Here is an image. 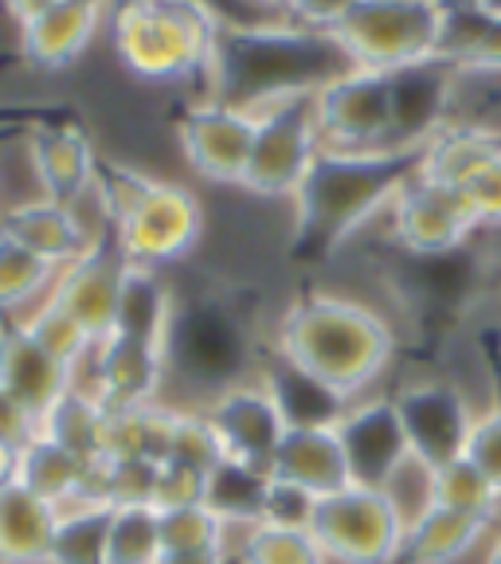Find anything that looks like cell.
Instances as JSON below:
<instances>
[{"label": "cell", "instance_id": "1", "mask_svg": "<svg viewBox=\"0 0 501 564\" xmlns=\"http://www.w3.org/2000/svg\"><path fill=\"white\" fill-rule=\"evenodd\" d=\"M274 352L334 388L337 397L361 400L380 392V380L396 361V329L361 299L306 291L282 310Z\"/></svg>", "mask_w": 501, "mask_h": 564}, {"label": "cell", "instance_id": "2", "mask_svg": "<svg viewBox=\"0 0 501 564\" xmlns=\"http://www.w3.org/2000/svg\"><path fill=\"white\" fill-rule=\"evenodd\" d=\"M349 67V55L334 40V32H314L286 17L259 24H224L208 98L259 115L282 98L317 95Z\"/></svg>", "mask_w": 501, "mask_h": 564}, {"label": "cell", "instance_id": "3", "mask_svg": "<svg viewBox=\"0 0 501 564\" xmlns=\"http://www.w3.org/2000/svg\"><path fill=\"white\" fill-rule=\"evenodd\" d=\"M423 150H322L294 196V259L322 263L372 216H388L400 188L420 173Z\"/></svg>", "mask_w": 501, "mask_h": 564}, {"label": "cell", "instance_id": "4", "mask_svg": "<svg viewBox=\"0 0 501 564\" xmlns=\"http://www.w3.org/2000/svg\"><path fill=\"white\" fill-rule=\"evenodd\" d=\"M224 20L200 0H118L110 40L126 70L150 83L211 79Z\"/></svg>", "mask_w": 501, "mask_h": 564}, {"label": "cell", "instance_id": "5", "mask_svg": "<svg viewBox=\"0 0 501 564\" xmlns=\"http://www.w3.org/2000/svg\"><path fill=\"white\" fill-rule=\"evenodd\" d=\"M443 20L447 17L435 0H361L337 24L334 40L345 47L352 67L392 75L439 55Z\"/></svg>", "mask_w": 501, "mask_h": 564}, {"label": "cell", "instance_id": "6", "mask_svg": "<svg viewBox=\"0 0 501 564\" xmlns=\"http://www.w3.org/2000/svg\"><path fill=\"white\" fill-rule=\"evenodd\" d=\"M309 529L329 564H396L407 521L380 486L352 482L317 498Z\"/></svg>", "mask_w": 501, "mask_h": 564}, {"label": "cell", "instance_id": "7", "mask_svg": "<svg viewBox=\"0 0 501 564\" xmlns=\"http://www.w3.org/2000/svg\"><path fill=\"white\" fill-rule=\"evenodd\" d=\"M322 150H326V141L317 130L314 95L282 98V102L259 110V133L243 188L266 196V200H294Z\"/></svg>", "mask_w": 501, "mask_h": 564}, {"label": "cell", "instance_id": "8", "mask_svg": "<svg viewBox=\"0 0 501 564\" xmlns=\"http://www.w3.org/2000/svg\"><path fill=\"white\" fill-rule=\"evenodd\" d=\"M317 130L326 150H400L396 145V98L388 70L349 67L314 95Z\"/></svg>", "mask_w": 501, "mask_h": 564}, {"label": "cell", "instance_id": "9", "mask_svg": "<svg viewBox=\"0 0 501 564\" xmlns=\"http://www.w3.org/2000/svg\"><path fill=\"white\" fill-rule=\"evenodd\" d=\"M204 208L185 185L157 181L145 188L138 204L115 224V243L133 267H161L181 263V259L200 243Z\"/></svg>", "mask_w": 501, "mask_h": 564}, {"label": "cell", "instance_id": "10", "mask_svg": "<svg viewBox=\"0 0 501 564\" xmlns=\"http://www.w3.org/2000/svg\"><path fill=\"white\" fill-rule=\"evenodd\" d=\"M388 228L400 251L415 259H447L482 231L462 188L439 185L415 173L388 208Z\"/></svg>", "mask_w": 501, "mask_h": 564}, {"label": "cell", "instance_id": "11", "mask_svg": "<svg viewBox=\"0 0 501 564\" xmlns=\"http://www.w3.org/2000/svg\"><path fill=\"white\" fill-rule=\"evenodd\" d=\"M259 115L243 106L220 102V98H200L188 102L176 118V138L181 153L211 185H239L243 188L251 150H255Z\"/></svg>", "mask_w": 501, "mask_h": 564}, {"label": "cell", "instance_id": "12", "mask_svg": "<svg viewBox=\"0 0 501 564\" xmlns=\"http://www.w3.org/2000/svg\"><path fill=\"white\" fill-rule=\"evenodd\" d=\"M200 412L208 415L224 455L239 458V463H251V467L271 470L274 451H279V443L291 432V423L282 415L274 392L266 388L263 372H251V377L224 384Z\"/></svg>", "mask_w": 501, "mask_h": 564}, {"label": "cell", "instance_id": "13", "mask_svg": "<svg viewBox=\"0 0 501 564\" xmlns=\"http://www.w3.org/2000/svg\"><path fill=\"white\" fill-rule=\"evenodd\" d=\"M392 400H396L400 420H404L407 447L427 467H443V463L462 455L475 415L482 412V408L470 404L467 392L455 380L439 377L407 380L392 392Z\"/></svg>", "mask_w": 501, "mask_h": 564}, {"label": "cell", "instance_id": "14", "mask_svg": "<svg viewBox=\"0 0 501 564\" xmlns=\"http://www.w3.org/2000/svg\"><path fill=\"white\" fill-rule=\"evenodd\" d=\"M24 145L40 196L67 204V208H79L95 193L102 158H98L95 141H90V133L83 130V122L75 115L28 130Z\"/></svg>", "mask_w": 501, "mask_h": 564}, {"label": "cell", "instance_id": "15", "mask_svg": "<svg viewBox=\"0 0 501 564\" xmlns=\"http://www.w3.org/2000/svg\"><path fill=\"white\" fill-rule=\"evenodd\" d=\"M90 377H75V384L95 392L106 408H145L161 404V388L168 380V352L157 345L133 341V337H102L83 365Z\"/></svg>", "mask_w": 501, "mask_h": 564}, {"label": "cell", "instance_id": "16", "mask_svg": "<svg viewBox=\"0 0 501 564\" xmlns=\"http://www.w3.org/2000/svg\"><path fill=\"white\" fill-rule=\"evenodd\" d=\"M337 432L349 455L352 482L361 486H384L412 458L392 392H369L361 400H349L345 415L337 420Z\"/></svg>", "mask_w": 501, "mask_h": 564}, {"label": "cell", "instance_id": "17", "mask_svg": "<svg viewBox=\"0 0 501 564\" xmlns=\"http://www.w3.org/2000/svg\"><path fill=\"white\" fill-rule=\"evenodd\" d=\"M130 271V259L122 256V247L115 243V231L83 251L75 263H67L52 282V294L63 310L79 317L83 326L102 341V337L115 334V314L118 299H122V282Z\"/></svg>", "mask_w": 501, "mask_h": 564}, {"label": "cell", "instance_id": "18", "mask_svg": "<svg viewBox=\"0 0 501 564\" xmlns=\"http://www.w3.org/2000/svg\"><path fill=\"white\" fill-rule=\"evenodd\" d=\"M0 388H9L35 420H44L75 388V369L55 361L20 317H9L0 322Z\"/></svg>", "mask_w": 501, "mask_h": 564}, {"label": "cell", "instance_id": "19", "mask_svg": "<svg viewBox=\"0 0 501 564\" xmlns=\"http://www.w3.org/2000/svg\"><path fill=\"white\" fill-rule=\"evenodd\" d=\"M0 236L17 239L20 247H28L32 256L52 263L55 271L75 263L98 239L83 224L79 208H67V204L47 200V196H32V200H20L0 212Z\"/></svg>", "mask_w": 501, "mask_h": 564}, {"label": "cell", "instance_id": "20", "mask_svg": "<svg viewBox=\"0 0 501 564\" xmlns=\"http://www.w3.org/2000/svg\"><path fill=\"white\" fill-rule=\"evenodd\" d=\"M271 478L298 486V490L314 494V498H326V494L352 486V467H349V455H345L337 423L291 427L286 440L279 443V451H274Z\"/></svg>", "mask_w": 501, "mask_h": 564}, {"label": "cell", "instance_id": "21", "mask_svg": "<svg viewBox=\"0 0 501 564\" xmlns=\"http://www.w3.org/2000/svg\"><path fill=\"white\" fill-rule=\"evenodd\" d=\"M106 0H55L32 24L20 28V52L32 67L63 70L79 59L102 24Z\"/></svg>", "mask_w": 501, "mask_h": 564}, {"label": "cell", "instance_id": "22", "mask_svg": "<svg viewBox=\"0 0 501 564\" xmlns=\"http://www.w3.org/2000/svg\"><path fill=\"white\" fill-rule=\"evenodd\" d=\"M493 525L498 521L478 518V513L447 510V506H432L427 513L407 525L404 549H400L396 564H462L486 549Z\"/></svg>", "mask_w": 501, "mask_h": 564}, {"label": "cell", "instance_id": "23", "mask_svg": "<svg viewBox=\"0 0 501 564\" xmlns=\"http://www.w3.org/2000/svg\"><path fill=\"white\" fill-rule=\"evenodd\" d=\"M63 510L28 486L0 490V564H52Z\"/></svg>", "mask_w": 501, "mask_h": 564}, {"label": "cell", "instance_id": "24", "mask_svg": "<svg viewBox=\"0 0 501 564\" xmlns=\"http://www.w3.org/2000/svg\"><path fill=\"white\" fill-rule=\"evenodd\" d=\"M17 482L28 486L32 494L55 502L59 510L90 502V482H95V463L79 458L52 435L35 432L32 440L20 447V470Z\"/></svg>", "mask_w": 501, "mask_h": 564}, {"label": "cell", "instance_id": "25", "mask_svg": "<svg viewBox=\"0 0 501 564\" xmlns=\"http://www.w3.org/2000/svg\"><path fill=\"white\" fill-rule=\"evenodd\" d=\"M176 322V294L165 282V274L153 267H133L126 271L122 299H118L115 334L133 337V341L157 345L168 352V334Z\"/></svg>", "mask_w": 501, "mask_h": 564}, {"label": "cell", "instance_id": "26", "mask_svg": "<svg viewBox=\"0 0 501 564\" xmlns=\"http://www.w3.org/2000/svg\"><path fill=\"white\" fill-rule=\"evenodd\" d=\"M501 150V133L475 122H447L423 141L420 176L450 188H467V181Z\"/></svg>", "mask_w": 501, "mask_h": 564}, {"label": "cell", "instance_id": "27", "mask_svg": "<svg viewBox=\"0 0 501 564\" xmlns=\"http://www.w3.org/2000/svg\"><path fill=\"white\" fill-rule=\"evenodd\" d=\"M266 494H271V470L251 467V463H239V458L228 455L204 478V502L231 529L259 525L266 510Z\"/></svg>", "mask_w": 501, "mask_h": 564}, {"label": "cell", "instance_id": "28", "mask_svg": "<svg viewBox=\"0 0 501 564\" xmlns=\"http://www.w3.org/2000/svg\"><path fill=\"white\" fill-rule=\"evenodd\" d=\"M110 420H115V408H106L95 392L75 384L40 420V432L52 435L55 443H63V447L75 451L87 463H98V458L110 455Z\"/></svg>", "mask_w": 501, "mask_h": 564}, {"label": "cell", "instance_id": "29", "mask_svg": "<svg viewBox=\"0 0 501 564\" xmlns=\"http://www.w3.org/2000/svg\"><path fill=\"white\" fill-rule=\"evenodd\" d=\"M231 564H329L322 541L306 525H274L259 521L247 529H228Z\"/></svg>", "mask_w": 501, "mask_h": 564}, {"label": "cell", "instance_id": "30", "mask_svg": "<svg viewBox=\"0 0 501 564\" xmlns=\"http://www.w3.org/2000/svg\"><path fill=\"white\" fill-rule=\"evenodd\" d=\"M266 388L279 400L282 415L291 427H322V423H337L349 408V400L337 397L334 388H326L322 380H314L309 372H302L298 365L282 361L274 352L271 369H263Z\"/></svg>", "mask_w": 501, "mask_h": 564}, {"label": "cell", "instance_id": "31", "mask_svg": "<svg viewBox=\"0 0 501 564\" xmlns=\"http://www.w3.org/2000/svg\"><path fill=\"white\" fill-rule=\"evenodd\" d=\"M55 274L59 271L52 263L32 256L17 239L0 236V322L24 317L35 302H44L52 294Z\"/></svg>", "mask_w": 501, "mask_h": 564}, {"label": "cell", "instance_id": "32", "mask_svg": "<svg viewBox=\"0 0 501 564\" xmlns=\"http://www.w3.org/2000/svg\"><path fill=\"white\" fill-rule=\"evenodd\" d=\"M439 55L450 59L458 70H493L501 75V17L475 9L455 12L443 20Z\"/></svg>", "mask_w": 501, "mask_h": 564}, {"label": "cell", "instance_id": "33", "mask_svg": "<svg viewBox=\"0 0 501 564\" xmlns=\"http://www.w3.org/2000/svg\"><path fill=\"white\" fill-rule=\"evenodd\" d=\"M20 322H24L28 334H32L35 341L52 352L55 361H63L67 369H75V372L90 361V352H95V345H98V337L90 334V329L83 326L70 310H63L55 299L35 302V306L28 310Z\"/></svg>", "mask_w": 501, "mask_h": 564}, {"label": "cell", "instance_id": "34", "mask_svg": "<svg viewBox=\"0 0 501 564\" xmlns=\"http://www.w3.org/2000/svg\"><path fill=\"white\" fill-rule=\"evenodd\" d=\"M165 553L157 506H115L110 510V538L106 564H157Z\"/></svg>", "mask_w": 501, "mask_h": 564}, {"label": "cell", "instance_id": "35", "mask_svg": "<svg viewBox=\"0 0 501 564\" xmlns=\"http://www.w3.org/2000/svg\"><path fill=\"white\" fill-rule=\"evenodd\" d=\"M110 510L115 506L83 502L63 510L55 533L52 564H106V538H110Z\"/></svg>", "mask_w": 501, "mask_h": 564}, {"label": "cell", "instance_id": "36", "mask_svg": "<svg viewBox=\"0 0 501 564\" xmlns=\"http://www.w3.org/2000/svg\"><path fill=\"white\" fill-rule=\"evenodd\" d=\"M228 529L208 502H185L161 510V541L165 553H224L228 556ZM231 564V561H228Z\"/></svg>", "mask_w": 501, "mask_h": 564}, {"label": "cell", "instance_id": "37", "mask_svg": "<svg viewBox=\"0 0 501 564\" xmlns=\"http://www.w3.org/2000/svg\"><path fill=\"white\" fill-rule=\"evenodd\" d=\"M435 506L501 521V494L493 490V482L467 455H458V458H450V463H443V467H435Z\"/></svg>", "mask_w": 501, "mask_h": 564}, {"label": "cell", "instance_id": "38", "mask_svg": "<svg viewBox=\"0 0 501 564\" xmlns=\"http://www.w3.org/2000/svg\"><path fill=\"white\" fill-rule=\"evenodd\" d=\"M224 458V447L211 432V423L204 412H185L176 415V427H173V447H168V467H185L193 475L208 478V470L216 467Z\"/></svg>", "mask_w": 501, "mask_h": 564}, {"label": "cell", "instance_id": "39", "mask_svg": "<svg viewBox=\"0 0 501 564\" xmlns=\"http://www.w3.org/2000/svg\"><path fill=\"white\" fill-rule=\"evenodd\" d=\"M462 455L482 470L493 482V490L501 494V404H486L482 412L475 415V427H470V440Z\"/></svg>", "mask_w": 501, "mask_h": 564}, {"label": "cell", "instance_id": "40", "mask_svg": "<svg viewBox=\"0 0 501 564\" xmlns=\"http://www.w3.org/2000/svg\"><path fill=\"white\" fill-rule=\"evenodd\" d=\"M467 200L482 228H501V150L467 181Z\"/></svg>", "mask_w": 501, "mask_h": 564}, {"label": "cell", "instance_id": "41", "mask_svg": "<svg viewBox=\"0 0 501 564\" xmlns=\"http://www.w3.org/2000/svg\"><path fill=\"white\" fill-rule=\"evenodd\" d=\"M314 506H317L314 494L271 478V494H266L263 521H274V525H306L309 529V521H314Z\"/></svg>", "mask_w": 501, "mask_h": 564}, {"label": "cell", "instance_id": "42", "mask_svg": "<svg viewBox=\"0 0 501 564\" xmlns=\"http://www.w3.org/2000/svg\"><path fill=\"white\" fill-rule=\"evenodd\" d=\"M75 110L59 102H0V138L9 133H28L35 126L55 122V118H70Z\"/></svg>", "mask_w": 501, "mask_h": 564}, {"label": "cell", "instance_id": "43", "mask_svg": "<svg viewBox=\"0 0 501 564\" xmlns=\"http://www.w3.org/2000/svg\"><path fill=\"white\" fill-rule=\"evenodd\" d=\"M361 0H291L286 4V20L302 28H314V32H337L345 17L357 9Z\"/></svg>", "mask_w": 501, "mask_h": 564}, {"label": "cell", "instance_id": "44", "mask_svg": "<svg viewBox=\"0 0 501 564\" xmlns=\"http://www.w3.org/2000/svg\"><path fill=\"white\" fill-rule=\"evenodd\" d=\"M35 432H40V420H35V415L28 412L17 397H12L9 388H0V440L24 447Z\"/></svg>", "mask_w": 501, "mask_h": 564}, {"label": "cell", "instance_id": "45", "mask_svg": "<svg viewBox=\"0 0 501 564\" xmlns=\"http://www.w3.org/2000/svg\"><path fill=\"white\" fill-rule=\"evenodd\" d=\"M200 4H208L224 24H259V20H279L266 9H259L255 0H200Z\"/></svg>", "mask_w": 501, "mask_h": 564}, {"label": "cell", "instance_id": "46", "mask_svg": "<svg viewBox=\"0 0 501 564\" xmlns=\"http://www.w3.org/2000/svg\"><path fill=\"white\" fill-rule=\"evenodd\" d=\"M4 4V12H9L12 20H17V28H24V24H32L40 12H47L55 4V0H0Z\"/></svg>", "mask_w": 501, "mask_h": 564}, {"label": "cell", "instance_id": "47", "mask_svg": "<svg viewBox=\"0 0 501 564\" xmlns=\"http://www.w3.org/2000/svg\"><path fill=\"white\" fill-rule=\"evenodd\" d=\"M17 470H20V447L9 440H0V490L17 482Z\"/></svg>", "mask_w": 501, "mask_h": 564}, {"label": "cell", "instance_id": "48", "mask_svg": "<svg viewBox=\"0 0 501 564\" xmlns=\"http://www.w3.org/2000/svg\"><path fill=\"white\" fill-rule=\"evenodd\" d=\"M157 564H228L224 553H161Z\"/></svg>", "mask_w": 501, "mask_h": 564}, {"label": "cell", "instance_id": "49", "mask_svg": "<svg viewBox=\"0 0 501 564\" xmlns=\"http://www.w3.org/2000/svg\"><path fill=\"white\" fill-rule=\"evenodd\" d=\"M478 564H501V521L493 525L490 541H486V553H482V561H478Z\"/></svg>", "mask_w": 501, "mask_h": 564}, {"label": "cell", "instance_id": "50", "mask_svg": "<svg viewBox=\"0 0 501 564\" xmlns=\"http://www.w3.org/2000/svg\"><path fill=\"white\" fill-rule=\"evenodd\" d=\"M443 9V17H455V12H475L482 9V0H435Z\"/></svg>", "mask_w": 501, "mask_h": 564}, {"label": "cell", "instance_id": "51", "mask_svg": "<svg viewBox=\"0 0 501 564\" xmlns=\"http://www.w3.org/2000/svg\"><path fill=\"white\" fill-rule=\"evenodd\" d=\"M255 4L271 12V17H286V4H291V0H255Z\"/></svg>", "mask_w": 501, "mask_h": 564}, {"label": "cell", "instance_id": "52", "mask_svg": "<svg viewBox=\"0 0 501 564\" xmlns=\"http://www.w3.org/2000/svg\"><path fill=\"white\" fill-rule=\"evenodd\" d=\"M482 12H490V17H501V0H482Z\"/></svg>", "mask_w": 501, "mask_h": 564}, {"label": "cell", "instance_id": "53", "mask_svg": "<svg viewBox=\"0 0 501 564\" xmlns=\"http://www.w3.org/2000/svg\"><path fill=\"white\" fill-rule=\"evenodd\" d=\"M498 404H501V392H498Z\"/></svg>", "mask_w": 501, "mask_h": 564}]
</instances>
